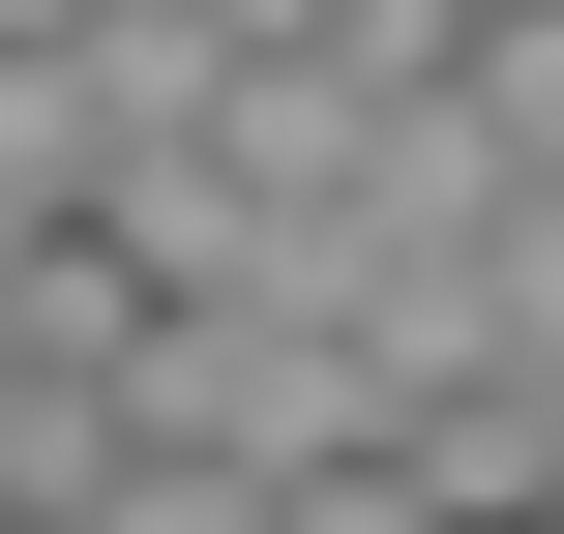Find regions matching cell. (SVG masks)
Here are the masks:
<instances>
[{
  "label": "cell",
  "instance_id": "cell-7",
  "mask_svg": "<svg viewBox=\"0 0 564 534\" xmlns=\"http://www.w3.org/2000/svg\"><path fill=\"white\" fill-rule=\"evenodd\" d=\"M89 534H268V476H238V446H119V505Z\"/></svg>",
  "mask_w": 564,
  "mask_h": 534
},
{
  "label": "cell",
  "instance_id": "cell-2",
  "mask_svg": "<svg viewBox=\"0 0 564 534\" xmlns=\"http://www.w3.org/2000/svg\"><path fill=\"white\" fill-rule=\"evenodd\" d=\"M268 30H297L357 119H476V30H506V0H268Z\"/></svg>",
  "mask_w": 564,
  "mask_h": 534
},
{
  "label": "cell",
  "instance_id": "cell-3",
  "mask_svg": "<svg viewBox=\"0 0 564 534\" xmlns=\"http://www.w3.org/2000/svg\"><path fill=\"white\" fill-rule=\"evenodd\" d=\"M119 149H89V89H59V30H0V238H59Z\"/></svg>",
  "mask_w": 564,
  "mask_h": 534
},
{
  "label": "cell",
  "instance_id": "cell-6",
  "mask_svg": "<svg viewBox=\"0 0 564 534\" xmlns=\"http://www.w3.org/2000/svg\"><path fill=\"white\" fill-rule=\"evenodd\" d=\"M476 149H535V178H564V0H506V30H476Z\"/></svg>",
  "mask_w": 564,
  "mask_h": 534
},
{
  "label": "cell",
  "instance_id": "cell-1",
  "mask_svg": "<svg viewBox=\"0 0 564 534\" xmlns=\"http://www.w3.org/2000/svg\"><path fill=\"white\" fill-rule=\"evenodd\" d=\"M59 30V89H89V149L149 178V149H208V89L268 59V0H30Z\"/></svg>",
  "mask_w": 564,
  "mask_h": 534
},
{
  "label": "cell",
  "instance_id": "cell-5",
  "mask_svg": "<svg viewBox=\"0 0 564 534\" xmlns=\"http://www.w3.org/2000/svg\"><path fill=\"white\" fill-rule=\"evenodd\" d=\"M476 327H506V386H564V178H506V238H476Z\"/></svg>",
  "mask_w": 564,
  "mask_h": 534
},
{
  "label": "cell",
  "instance_id": "cell-4",
  "mask_svg": "<svg viewBox=\"0 0 564 534\" xmlns=\"http://www.w3.org/2000/svg\"><path fill=\"white\" fill-rule=\"evenodd\" d=\"M268 534H446V476H416V416H327V446L268 476Z\"/></svg>",
  "mask_w": 564,
  "mask_h": 534
}]
</instances>
